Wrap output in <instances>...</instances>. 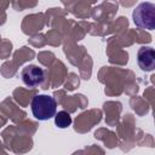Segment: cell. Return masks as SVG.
Masks as SVG:
<instances>
[{"instance_id": "5b68a950", "label": "cell", "mask_w": 155, "mask_h": 155, "mask_svg": "<svg viewBox=\"0 0 155 155\" xmlns=\"http://www.w3.org/2000/svg\"><path fill=\"white\" fill-rule=\"evenodd\" d=\"M71 121H73L71 115L65 110H61V111L56 113V115H54V124L58 128L69 127L71 125Z\"/></svg>"}, {"instance_id": "7a4b0ae2", "label": "cell", "mask_w": 155, "mask_h": 155, "mask_svg": "<svg viewBox=\"0 0 155 155\" xmlns=\"http://www.w3.org/2000/svg\"><path fill=\"white\" fill-rule=\"evenodd\" d=\"M134 24L140 29L153 30L155 28V5L153 2H140L132 13Z\"/></svg>"}, {"instance_id": "277c9868", "label": "cell", "mask_w": 155, "mask_h": 155, "mask_svg": "<svg viewBox=\"0 0 155 155\" xmlns=\"http://www.w3.org/2000/svg\"><path fill=\"white\" fill-rule=\"evenodd\" d=\"M137 63L143 71H151L155 68V51L150 46H142L137 52Z\"/></svg>"}, {"instance_id": "3957f363", "label": "cell", "mask_w": 155, "mask_h": 155, "mask_svg": "<svg viewBox=\"0 0 155 155\" xmlns=\"http://www.w3.org/2000/svg\"><path fill=\"white\" fill-rule=\"evenodd\" d=\"M21 78H22L24 85H27L29 87H38L45 80V70L39 65L28 64L22 69Z\"/></svg>"}, {"instance_id": "6da1fadb", "label": "cell", "mask_w": 155, "mask_h": 155, "mask_svg": "<svg viewBox=\"0 0 155 155\" xmlns=\"http://www.w3.org/2000/svg\"><path fill=\"white\" fill-rule=\"evenodd\" d=\"M30 108L36 120L46 121L54 117L57 113V102L48 94H36L31 99Z\"/></svg>"}]
</instances>
